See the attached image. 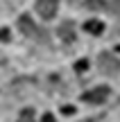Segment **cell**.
<instances>
[{
    "instance_id": "cell-5",
    "label": "cell",
    "mask_w": 120,
    "mask_h": 122,
    "mask_svg": "<svg viewBox=\"0 0 120 122\" xmlns=\"http://www.w3.org/2000/svg\"><path fill=\"white\" fill-rule=\"evenodd\" d=\"M57 34H59V39H61V41H66V43H73V41H75V25H73L70 20H63L61 25H59Z\"/></svg>"
},
{
    "instance_id": "cell-1",
    "label": "cell",
    "mask_w": 120,
    "mask_h": 122,
    "mask_svg": "<svg viewBox=\"0 0 120 122\" xmlns=\"http://www.w3.org/2000/svg\"><path fill=\"white\" fill-rule=\"evenodd\" d=\"M18 30H21L27 39H32V41H39V43H45V41H48V34L43 32V27L34 25V20H32L27 14L18 18Z\"/></svg>"
},
{
    "instance_id": "cell-6",
    "label": "cell",
    "mask_w": 120,
    "mask_h": 122,
    "mask_svg": "<svg viewBox=\"0 0 120 122\" xmlns=\"http://www.w3.org/2000/svg\"><path fill=\"white\" fill-rule=\"evenodd\" d=\"M84 30L89 32V34H95V36H98V34H102V32H104V23L93 18V20H86L84 23Z\"/></svg>"
},
{
    "instance_id": "cell-7",
    "label": "cell",
    "mask_w": 120,
    "mask_h": 122,
    "mask_svg": "<svg viewBox=\"0 0 120 122\" xmlns=\"http://www.w3.org/2000/svg\"><path fill=\"white\" fill-rule=\"evenodd\" d=\"M84 7H86V9H91V11H102L107 5H104V0H86Z\"/></svg>"
},
{
    "instance_id": "cell-12",
    "label": "cell",
    "mask_w": 120,
    "mask_h": 122,
    "mask_svg": "<svg viewBox=\"0 0 120 122\" xmlns=\"http://www.w3.org/2000/svg\"><path fill=\"white\" fill-rule=\"evenodd\" d=\"M0 39L7 41V39H9V32H7V30H0Z\"/></svg>"
},
{
    "instance_id": "cell-3",
    "label": "cell",
    "mask_w": 120,
    "mask_h": 122,
    "mask_svg": "<svg viewBox=\"0 0 120 122\" xmlns=\"http://www.w3.org/2000/svg\"><path fill=\"white\" fill-rule=\"evenodd\" d=\"M107 97H109V86H98V88H93V91L84 93V95H82V102L102 104V102H107Z\"/></svg>"
},
{
    "instance_id": "cell-8",
    "label": "cell",
    "mask_w": 120,
    "mask_h": 122,
    "mask_svg": "<svg viewBox=\"0 0 120 122\" xmlns=\"http://www.w3.org/2000/svg\"><path fill=\"white\" fill-rule=\"evenodd\" d=\"M16 122H34V111H32V109H23Z\"/></svg>"
},
{
    "instance_id": "cell-9",
    "label": "cell",
    "mask_w": 120,
    "mask_h": 122,
    "mask_svg": "<svg viewBox=\"0 0 120 122\" xmlns=\"http://www.w3.org/2000/svg\"><path fill=\"white\" fill-rule=\"evenodd\" d=\"M86 68H89V61H86V59H79V61L75 63V70H77V72H84Z\"/></svg>"
},
{
    "instance_id": "cell-11",
    "label": "cell",
    "mask_w": 120,
    "mask_h": 122,
    "mask_svg": "<svg viewBox=\"0 0 120 122\" xmlns=\"http://www.w3.org/2000/svg\"><path fill=\"white\" fill-rule=\"evenodd\" d=\"M41 122H54V118H52V113H45L43 118H41Z\"/></svg>"
},
{
    "instance_id": "cell-2",
    "label": "cell",
    "mask_w": 120,
    "mask_h": 122,
    "mask_svg": "<svg viewBox=\"0 0 120 122\" xmlns=\"http://www.w3.org/2000/svg\"><path fill=\"white\" fill-rule=\"evenodd\" d=\"M98 63H100V72L102 75H109V77H116L120 75V61L109 52H102L98 57Z\"/></svg>"
},
{
    "instance_id": "cell-10",
    "label": "cell",
    "mask_w": 120,
    "mask_h": 122,
    "mask_svg": "<svg viewBox=\"0 0 120 122\" xmlns=\"http://www.w3.org/2000/svg\"><path fill=\"white\" fill-rule=\"evenodd\" d=\"M109 9H111L116 16H120V0H111V5H109Z\"/></svg>"
},
{
    "instance_id": "cell-4",
    "label": "cell",
    "mask_w": 120,
    "mask_h": 122,
    "mask_svg": "<svg viewBox=\"0 0 120 122\" xmlns=\"http://www.w3.org/2000/svg\"><path fill=\"white\" fill-rule=\"evenodd\" d=\"M57 7H59V0H36V11L43 20H50L57 14Z\"/></svg>"
}]
</instances>
